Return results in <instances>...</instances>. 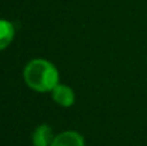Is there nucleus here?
Wrapping results in <instances>:
<instances>
[{"mask_svg":"<svg viewBox=\"0 0 147 146\" xmlns=\"http://www.w3.org/2000/svg\"><path fill=\"white\" fill-rule=\"evenodd\" d=\"M53 100L63 107H70L74 105L75 95H74V91L70 87L63 84H57L53 88Z\"/></svg>","mask_w":147,"mask_h":146,"instance_id":"2","label":"nucleus"},{"mask_svg":"<svg viewBox=\"0 0 147 146\" xmlns=\"http://www.w3.org/2000/svg\"><path fill=\"white\" fill-rule=\"evenodd\" d=\"M25 82L38 92H48L58 84V71L45 59H32L25 67Z\"/></svg>","mask_w":147,"mask_h":146,"instance_id":"1","label":"nucleus"},{"mask_svg":"<svg viewBox=\"0 0 147 146\" xmlns=\"http://www.w3.org/2000/svg\"><path fill=\"white\" fill-rule=\"evenodd\" d=\"M54 140L53 131L49 126L41 124L35 129L32 135V142L34 146H51Z\"/></svg>","mask_w":147,"mask_h":146,"instance_id":"4","label":"nucleus"},{"mask_svg":"<svg viewBox=\"0 0 147 146\" xmlns=\"http://www.w3.org/2000/svg\"><path fill=\"white\" fill-rule=\"evenodd\" d=\"M14 38V27L9 21L0 20V51L5 49Z\"/></svg>","mask_w":147,"mask_h":146,"instance_id":"5","label":"nucleus"},{"mask_svg":"<svg viewBox=\"0 0 147 146\" xmlns=\"http://www.w3.org/2000/svg\"><path fill=\"white\" fill-rule=\"evenodd\" d=\"M51 146H84V139L78 132L67 131L54 137Z\"/></svg>","mask_w":147,"mask_h":146,"instance_id":"3","label":"nucleus"}]
</instances>
